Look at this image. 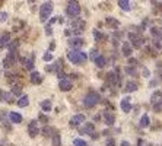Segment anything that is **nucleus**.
<instances>
[{"mask_svg":"<svg viewBox=\"0 0 162 146\" xmlns=\"http://www.w3.org/2000/svg\"><path fill=\"white\" fill-rule=\"evenodd\" d=\"M120 107H121V110L124 113H130L131 111V102H130V98L128 97H124L120 102Z\"/></svg>","mask_w":162,"mask_h":146,"instance_id":"4468645a","label":"nucleus"},{"mask_svg":"<svg viewBox=\"0 0 162 146\" xmlns=\"http://www.w3.org/2000/svg\"><path fill=\"white\" fill-rule=\"evenodd\" d=\"M29 80H31V83H34V85H38L42 82V75L40 72H32L31 73V76H29Z\"/></svg>","mask_w":162,"mask_h":146,"instance_id":"dca6fc26","label":"nucleus"},{"mask_svg":"<svg viewBox=\"0 0 162 146\" xmlns=\"http://www.w3.org/2000/svg\"><path fill=\"white\" fill-rule=\"evenodd\" d=\"M81 133L82 134H94L95 133V124L94 123H85V126L81 129Z\"/></svg>","mask_w":162,"mask_h":146,"instance_id":"ddd939ff","label":"nucleus"},{"mask_svg":"<svg viewBox=\"0 0 162 146\" xmlns=\"http://www.w3.org/2000/svg\"><path fill=\"white\" fill-rule=\"evenodd\" d=\"M9 41H10V34L9 32H3L0 35V48L2 47H5L9 44Z\"/></svg>","mask_w":162,"mask_h":146,"instance_id":"aec40b11","label":"nucleus"},{"mask_svg":"<svg viewBox=\"0 0 162 146\" xmlns=\"http://www.w3.org/2000/svg\"><path fill=\"white\" fill-rule=\"evenodd\" d=\"M105 22H107V25L108 27H111V28H118L120 27V22H118V20L115 19V18H107V20H105Z\"/></svg>","mask_w":162,"mask_h":146,"instance_id":"a878e982","label":"nucleus"},{"mask_svg":"<svg viewBox=\"0 0 162 146\" xmlns=\"http://www.w3.org/2000/svg\"><path fill=\"white\" fill-rule=\"evenodd\" d=\"M12 95L13 97H18V95H20L22 93V86L20 85H13V88H12Z\"/></svg>","mask_w":162,"mask_h":146,"instance_id":"cd10ccee","label":"nucleus"},{"mask_svg":"<svg viewBox=\"0 0 162 146\" xmlns=\"http://www.w3.org/2000/svg\"><path fill=\"white\" fill-rule=\"evenodd\" d=\"M40 120H41V121H44V123H47V121H48V119L45 117V115H40Z\"/></svg>","mask_w":162,"mask_h":146,"instance_id":"79ce46f5","label":"nucleus"},{"mask_svg":"<svg viewBox=\"0 0 162 146\" xmlns=\"http://www.w3.org/2000/svg\"><path fill=\"white\" fill-rule=\"evenodd\" d=\"M98 53H99V51H98L96 48H92V50H91V56H89V59L92 60V61H95V60H96V57L99 56Z\"/></svg>","mask_w":162,"mask_h":146,"instance_id":"7c9ffc66","label":"nucleus"},{"mask_svg":"<svg viewBox=\"0 0 162 146\" xmlns=\"http://www.w3.org/2000/svg\"><path fill=\"white\" fill-rule=\"evenodd\" d=\"M91 137H92V139H98V137H99V134H96V133H94V134H92Z\"/></svg>","mask_w":162,"mask_h":146,"instance_id":"c03bdc74","label":"nucleus"},{"mask_svg":"<svg viewBox=\"0 0 162 146\" xmlns=\"http://www.w3.org/2000/svg\"><path fill=\"white\" fill-rule=\"evenodd\" d=\"M42 60H44V61H51V60H53V54L50 53V51L45 53L44 56H42Z\"/></svg>","mask_w":162,"mask_h":146,"instance_id":"c9c22d12","label":"nucleus"},{"mask_svg":"<svg viewBox=\"0 0 162 146\" xmlns=\"http://www.w3.org/2000/svg\"><path fill=\"white\" fill-rule=\"evenodd\" d=\"M137 88H139V86H137V83L130 80V82H127V83H126L124 91H126V92H135V91H137Z\"/></svg>","mask_w":162,"mask_h":146,"instance_id":"b1692460","label":"nucleus"},{"mask_svg":"<svg viewBox=\"0 0 162 146\" xmlns=\"http://www.w3.org/2000/svg\"><path fill=\"white\" fill-rule=\"evenodd\" d=\"M61 145V139H60V134L56 132L53 134V146H60Z\"/></svg>","mask_w":162,"mask_h":146,"instance_id":"c85d7f7f","label":"nucleus"},{"mask_svg":"<svg viewBox=\"0 0 162 146\" xmlns=\"http://www.w3.org/2000/svg\"><path fill=\"white\" fill-rule=\"evenodd\" d=\"M131 46H130V42L128 41H124L123 42V46H121V53H123V56H126V57H130L131 56Z\"/></svg>","mask_w":162,"mask_h":146,"instance_id":"a211bd4d","label":"nucleus"},{"mask_svg":"<svg viewBox=\"0 0 162 146\" xmlns=\"http://www.w3.org/2000/svg\"><path fill=\"white\" fill-rule=\"evenodd\" d=\"M53 9H54V5L51 2H45L40 9V20L41 22H45V20L50 18V15L53 13Z\"/></svg>","mask_w":162,"mask_h":146,"instance_id":"7ed1b4c3","label":"nucleus"},{"mask_svg":"<svg viewBox=\"0 0 162 146\" xmlns=\"http://www.w3.org/2000/svg\"><path fill=\"white\" fill-rule=\"evenodd\" d=\"M105 146H115V140L111 137V139L107 140V143H105Z\"/></svg>","mask_w":162,"mask_h":146,"instance_id":"58836bf2","label":"nucleus"},{"mask_svg":"<svg viewBox=\"0 0 162 146\" xmlns=\"http://www.w3.org/2000/svg\"><path fill=\"white\" fill-rule=\"evenodd\" d=\"M118 6H120V9H123L124 12L131 10V3L127 2V0H118Z\"/></svg>","mask_w":162,"mask_h":146,"instance_id":"5701e85b","label":"nucleus"},{"mask_svg":"<svg viewBox=\"0 0 162 146\" xmlns=\"http://www.w3.org/2000/svg\"><path fill=\"white\" fill-rule=\"evenodd\" d=\"M18 107H20V108H25V107L29 105V98H28V95H22L19 100H18Z\"/></svg>","mask_w":162,"mask_h":146,"instance_id":"4be33fe9","label":"nucleus"},{"mask_svg":"<svg viewBox=\"0 0 162 146\" xmlns=\"http://www.w3.org/2000/svg\"><path fill=\"white\" fill-rule=\"evenodd\" d=\"M41 108H42V111H44V113H50V111H51V108H53L51 101H50V100L41 101Z\"/></svg>","mask_w":162,"mask_h":146,"instance_id":"412c9836","label":"nucleus"},{"mask_svg":"<svg viewBox=\"0 0 162 146\" xmlns=\"http://www.w3.org/2000/svg\"><path fill=\"white\" fill-rule=\"evenodd\" d=\"M101 100V97H99V93L95 92V91H91L85 95V98H83V105L86 107V108H92L95 107L98 102Z\"/></svg>","mask_w":162,"mask_h":146,"instance_id":"f03ea898","label":"nucleus"},{"mask_svg":"<svg viewBox=\"0 0 162 146\" xmlns=\"http://www.w3.org/2000/svg\"><path fill=\"white\" fill-rule=\"evenodd\" d=\"M150 32H152V35H159V29L158 28H150Z\"/></svg>","mask_w":162,"mask_h":146,"instance_id":"ea45409f","label":"nucleus"},{"mask_svg":"<svg viewBox=\"0 0 162 146\" xmlns=\"http://www.w3.org/2000/svg\"><path fill=\"white\" fill-rule=\"evenodd\" d=\"M150 126V120H149V115L148 114H143L142 119H140V127L146 129V127Z\"/></svg>","mask_w":162,"mask_h":146,"instance_id":"393cba45","label":"nucleus"},{"mask_svg":"<svg viewBox=\"0 0 162 146\" xmlns=\"http://www.w3.org/2000/svg\"><path fill=\"white\" fill-rule=\"evenodd\" d=\"M45 34H47V35H51V34H53V29H51V27H45Z\"/></svg>","mask_w":162,"mask_h":146,"instance_id":"a19ab883","label":"nucleus"},{"mask_svg":"<svg viewBox=\"0 0 162 146\" xmlns=\"http://www.w3.org/2000/svg\"><path fill=\"white\" fill-rule=\"evenodd\" d=\"M137 66V60L133 57H128V67H136Z\"/></svg>","mask_w":162,"mask_h":146,"instance_id":"473e14b6","label":"nucleus"},{"mask_svg":"<svg viewBox=\"0 0 162 146\" xmlns=\"http://www.w3.org/2000/svg\"><path fill=\"white\" fill-rule=\"evenodd\" d=\"M102 115H104V121H105L107 126H113L115 123V115L111 113V111H104Z\"/></svg>","mask_w":162,"mask_h":146,"instance_id":"f8f14e48","label":"nucleus"},{"mask_svg":"<svg viewBox=\"0 0 162 146\" xmlns=\"http://www.w3.org/2000/svg\"><path fill=\"white\" fill-rule=\"evenodd\" d=\"M6 19H7V13L6 12H2L0 13V22H5Z\"/></svg>","mask_w":162,"mask_h":146,"instance_id":"4c0bfd02","label":"nucleus"},{"mask_svg":"<svg viewBox=\"0 0 162 146\" xmlns=\"http://www.w3.org/2000/svg\"><path fill=\"white\" fill-rule=\"evenodd\" d=\"M53 132V129H51V127H48V126H45L44 127V129H42V133H44V136H51V134H50V133Z\"/></svg>","mask_w":162,"mask_h":146,"instance_id":"72a5a7b5","label":"nucleus"},{"mask_svg":"<svg viewBox=\"0 0 162 146\" xmlns=\"http://www.w3.org/2000/svg\"><path fill=\"white\" fill-rule=\"evenodd\" d=\"M120 146H130V143H128L127 140H123L121 143H120Z\"/></svg>","mask_w":162,"mask_h":146,"instance_id":"37998d69","label":"nucleus"},{"mask_svg":"<svg viewBox=\"0 0 162 146\" xmlns=\"http://www.w3.org/2000/svg\"><path fill=\"white\" fill-rule=\"evenodd\" d=\"M126 73H127V75H133V76L137 75V72H136L135 67H126Z\"/></svg>","mask_w":162,"mask_h":146,"instance_id":"e433bc0d","label":"nucleus"},{"mask_svg":"<svg viewBox=\"0 0 162 146\" xmlns=\"http://www.w3.org/2000/svg\"><path fill=\"white\" fill-rule=\"evenodd\" d=\"M128 40L131 41L130 46L131 48H142V46L145 44V40L140 34H136V32H130L128 34Z\"/></svg>","mask_w":162,"mask_h":146,"instance_id":"20e7f679","label":"nucleus"},{"mask_svg":"<svg viewBox=\"0 0 162 146\" xmlns=\"http://www.w3.org/2000/svg\"><path fill=\"white\" fill-rule=\"evenodd\" d=\"M67 60L70 63H73V64H83V63H86V60H88V56L86 53H83L81 50H72V51H69L67 53Z\"/></svg>","mask_w":162,"mask_h":146,"instance_id":"f257e3e1","label":"nucleus"},{"mask_svg":"<svg viewBox=\"0 0 162 146\" xmlns=\"http://www.w3.org/2000/svg\"><path fill=\"white\" fill-rule=\"evenodd\" d=\"M15 61H16V56H15V53L13 51H9L7 56L5 57V60H3V66L6 67V69H9L12 64H15Z\"/></svg>","mask_w":162,"mask_h":146,"instance_id":"1a4fd4ad","label":"nucleus"},{"mask_svg":"<svg viewBox=\"0 0 162 146\" xmlns=\"http://www.w3.org/2000/svg\"><path fill=\"white\" fill-rule=\"evenodd\" d=\"M66 13L69 16H72V18H74V16H77V15L81 13V5H79V2H69L67 7H66Z\"/></svg>","mask_w":162,"mask_h":146,"instance_id":"39448f33","label":"nucleus"},{"mask_svg":"<svg viewBox=\"0 0 162 146\" xmlns=\"http://www.w3.org/2000/svg\"><path fill=\"white\" fill-rule=\"evenodd\" d=\"M38 133H40V129H38V123L32 120L29 124H28V134L31 136V137H37L38 136Z\"/></svg>","mask_w":162,"mask_h":146,"instance_id":"6e6552de","label":"nucleus"},{"mask_svg":"<svg viewBox=\"0 0 162 146\" xmlns=\"http://www.w3.org/2000/svg\"><path fill=\"white\" fill-rule=\"evenodd\" d=\"M94 63L96 64V67H98V69H102V67L105 66V63H107V61H105V57H104V56H98Z\"/></svg>","mask_w":162,"mask_h":146,"instance_id":"bb28decb","label":"nucleus"},{"mask_svg":"<svg viewBox=\"0 0 162 146\" xmlns=\"http://www.w3.org/2000/svg\"><path fill=\"white\" fill-rule=\"evenodd\" d=\"M94 38L96 41H101V40H104V38H105V35H102L98 29H94Z\"/></svg>","mask_w":162,"mask_h":146,"instance_id":"c756f323","label":"nucleus"},{"mask_svg":"<svg viewBox=\"0 0 162 146\" xmlns=\"http://www.w3.org/2000/svg\"><path fill=\"white\" fill-rule=\"evenodd\" d=\"M73 145L74 146H88V143H86L83 139H79V137H77V139L73 140Z\"/></svg>","mask_w":162,"mask_h":146,"instance_id":"2f4dec72","label":"nucleus"},{"mask_svg":"<svg viewBox=\"0 0 162 146\" xmlns=\"http://www.w3.org/2000/svg\"><path fill=\"white\" fill-rule=\"evenodd\" d=\"M82 123H85V115H83V114H76V115H73V117L70 119V121H69L70 127H79Z\"/></svg>","mask_w":162,"mask_h":146,"instance_id":"0eeeda50","label":"nucleus"},{"mask_svg":"<svg viewBox=\"0 0 162 146\" xmlns=\"http://www.w3.org/2000/svg\"><path fill=\"white\" fill-rule=\"evenodd\" d=\"M7 46H9V50H10V51H13L15 48H18V46H19V41H15V42H9Z\"/></svg>","mask_w":162,"mask_h":146,"instance_id":"f704fd0d","label":"nucleus"},{"mask_svg":"<svg viewBox=\"0 0 162 146\" xmlns=\"http://www.w3.org/2000/svg\"><path fill=\"white\" fill-rule=\"evenodd\" d=\"M59 88H60V91H63V92H67V91L72 89V82L67 79H63L59 82Z\"/></svg>","mask_w":162,"mask_h":146,"instance_id":"f3484780","label":"nucleus"},{"mask_svg":"<svg viewBox=\"0 0 162 146\" xmlns=\"http://www.w3.org/2000/svg\"><path fill=\"white\" fill-rule=\"evenodd\" d=\"M0 100H2V101H6L7 104H13V102H15V97L10 92L0 91Z\"/></svg>","mask_w":162,"mask_h":146,"instance_id":"2eb2a0df","label":"nucleus"},{"mask_svg":"<svg viewBox=\"0 0 162 146\" xmlns=\"http://www.w3.org/2000/svg\"><path fill=\"white\" fill-rule=\"evenodd\" d=\"M67 44L73 50H79L81 47H83V44H85V41L82 40L81 37H73V38H69V41H67Z\"/></svg>","mask_w":162,"mask_h":146,"instance_id":"423d86ee","label":"nucleus"},{"mask_svg":"<svg viewBox=\"0 0 162 146\" xmlns=\"http://www.w3.org/2000/svg\"><path fill=\"white\" fill-rule=\"evenodd\" d=\"M34 57H35L34 54H31L29 57H22V59H20L23 67H27L28 70H32V69H34Z\"/></svg>","mask_w":162,"mask_h":146,"instance_id":"9d476101","label":"nucleus"},{"mask_svg":"<svg viewBox=\"0 0 162 146\" xmlns=\"http://www.w3.org/2000/svg\"><path fill=\"white\" fill-rule=\"evenodd\" d=\"M9 120H10V123L19 124V123H22V115H20L19 113H15V111H12V113H9Z\"/></svg>","mask_w":162,"mask_h":146,"instance_id":"6ab92c4d","label":"nucleus"},{"mask_svg":"<svg viewBox=\"0 0 162 146\" xmlns=\"http://www.w3.org/2000/svg\"><path fill=\"white\" fill-rule=\"evenodd\" d=\"M107 80H108V83H111V85H118V83H121V78L117 76L114 72H108Z\"/></svg>","mask_w":162,"mask_h":146,"instance_id":"9b49d317","label":"nucleus"}]
</instances>
